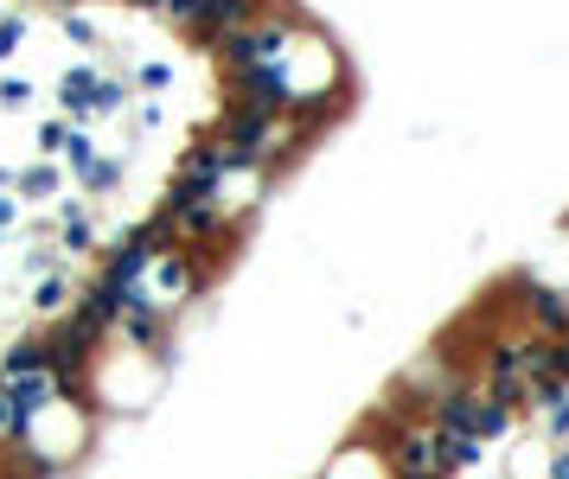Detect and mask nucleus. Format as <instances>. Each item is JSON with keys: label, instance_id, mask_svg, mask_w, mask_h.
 Masks as SVG:
<instances>
[{"label": "nucleus", "instance_id": "f257e3e1", "mask_svg": "<svg viewBox=\"0 0 569 479\" xmlns=\"http://www.w3.org/2000/svg\"><path fill=\"white\" fill-rule=\"evenodd\" d=\"M33 307H38V313H52V320H58V313H71V307H77V288L65 282V275H45V282L33 288Z\"/></svg>", "mask_w": 569, "mask_h": 479}, {"label": "nucleus", "instance_id": "f03ea898", "mask_svg": "<svg viewBox=\"0 0 569 479\" xmlns=\"http://www.w3.org/2000/svg\"><path fill=\"white\" fill-rule=\"evenodd\" d=\"M58 173H65V167H58V160H38V167H26V173H20V192H26V198H52V192H58Z\"/></svg>", "mask_w": 569, "mask_h": 479}, {"label": "nucleus", "instance_id": "7ed1b4c3", "mask_svg": "<svg viewBox=\"0 0 569 479\" xmlns=\"http://www.w3.org/2000/svg\"><path fill=\"white\" fill-rule=\"evenodd\" d=\"M71 135H77V128H65V122H45V128H38V148H45V160H65Z\"/></svg>", "mask_w": 569, "mask_h": 479}, {"label": "nucleus", "instance_id": "20e7f679", "mask_svg": "<svg viewBox=\"0 0 569 479\" xmlns=\"http://www.w3.org/2000/svg\"><path fill=\"white\" fill-rule=\"evenodd\" d=\"M20 38H26V20H0V65L20 52Z\"/></svg>", "mask_w": 569, "mask_h": 479}, {"label": "nucleus", "instance_id": "39448f33", "mask_svg": "<svg viewBox=\"0 0 569 479\" xmlns=\"http://www.w3.org/2000/svg\"><path fill=\"white\" fill-rule=\"evenodd\" d=\"M0 103H7V110H26V103H33V83L7 77V83H0Z\"/></svg>", "mask_w": 569, "mask_h": 479}, {"label": "nucleus", "instance_id": "423d86ee", "mask_svg": "<svg viewBox=\"0 0 569 479\" xmlns=\"http://www.w3.org/2000/svg\"><path fill=\"white\" fill-rule=\"evenodd\" d=\"M65 38H71V45H96V26H90V20H65Z\"/></svg>", "mask_w": 569, "mask_h": 479}, {"label": "nucleus", "instance_id": "0eeeda50", "mask_svg": "<svg viewBox=\"0 0 569 479\" xmlns=\"http://www.w3.org/2000/svg\"><path fill=\"white\" fill-rule=\"evenodd\" d=\"M13 218H20V198H0V237L13 230Z\"/></svg>", "mask_w": 569, "mask_h": 479}]
</instances>
